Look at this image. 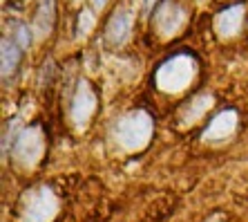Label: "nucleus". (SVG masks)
Instances as JSON below:
<instances>
[{
  "label": "nucleus",
  "mask_w": 248,
  "mask_h": 222,
  "mask_svg": "<svg viewBox=\"0 0 248 222\" xmlns=\"http://www.w3.org/2000/svg\"><path fill=\"white\" fill-rule=\"evenodd\" d=\"M116 141L121 144L125 151H139L143 148L148 141H150L152 135V119L148 112L143 110H134L123 115L119 121H116Z\"/></svg>",
  "instance_id": "f257e3e1"
},
{
  "label": "nucleus",
  "mask_w": 248,
  "mask_h": 222,
  "mask_svg": "<svg viewBox=\"0 0 248 222\" xmlns=\"http://www.w3.org/2000/svg\"><path fill=\"white\" fill-rule=\"evenodd\" d=\"M197 74V63L188 54H177L172 59H168L166 63L156 72V85L163 92H181L190 85V81Z\"/></svg>",
  "instance_id": "f03ea898"
},
{
  "label": "nucleus",
  "mask_w": 248,
  "mask_h": 222,
  "mask_svg": "<svg viewBox=\"0 0 248 222\" xmlns=\"http://www.w3.org/2000/svg\"><path fill=\"white\" fill-rule=\"evenodd\" d=\"M56 198H54L52 188L41 187L34 188L25 195V211L23 220L25 222H49L56 216Z\"/></svg>",
  "instance_id": "7ed1b4c3"
},
{
  "label": "nucleus",
  "mask_w": 248,
  "mask_h": 222,
  "mask_svg": "<svg viewBox=\"0 0 248 222\" xmlns=\"http://www.w3.org/2000/svg\"><path fill=\"white\" fill-rule=\"evenodd\" d=\"M43 144H45V139H43V133H41L38 126L25 128L16 139V146H14V159H16L20 166H25V169L34 166L43 155Z\"/></svg>",
  "instance_id": "20e7f679"
},
{
  "label": "nucleus",
  "mask_w": 248,
  "mask_h": 222,
  "mask_svg": "<svg viewBox=\"0 0 248 222\" xmlns=\"http://www.w3.org/2000/svg\"><path fill=\"white\" fill-rule=\"evenodd\" d=\"M186 18H188V12H186L184 7L179 2H174V0H166L161 5L156 7L155 12V27L156 32L161 36H174L177 32L184 27Z\"/></svg>",
  "instance_id": "39448f33"
},
{
  "label": "nucleus",
  "mask_w": 248,
  "mask_h": 222,
  "mask_svg": "<svg viewBox=\"0 0 248 222\" xmlns=\"http://www.w3.org/2000/svg\"><path fill=\"white\" fill-rule=\"evenodd\" d=\"M94 110H96V94H94L92 85L85 79H81L78 85H76L74 99H72V121L76 123V128L87 126Z\"/></svg>",
  "instance_id": "423d86ee"
},
{
  "label": "nucleus",
  "mask_w": 248,
  "mask_h": 222,
  "mask_svg": "<svg viewBox=\"0 0 248 222\" xmlns=\"http://www.w3.org/2000/svg\"><path fill=\"white\" fill-rule=\"evenodd\" d=\"M130 32H132V14H130V9L121 7V9H116L112 14L110 23H108V32H105V38H108L110 45L119 47L127 41Z\"/></svg>",
  "instance_id": "0eeeda50"
},
{
  "label": "nucleus",
  "mask_w": 248,
  "mask_h": 222,
  "mask_svg": "<svg viewBox=\"0 0 248 222\" xmlns=\"http://www.w3.org/2000/svg\"><path fill=\"white\" fill-rule=\"evenodd\" d=\"M242 20H244V7L235 5L224 9L221 14H217L215 18V30L221 38H231V36H237L239 30H242Z\"/></svg>",
  "instance_id": "6e6552de"
},
{
  "label": "nucleus",
  "mask_w": 248,
  "mask_h": 222,
  "mask_svg": "<svg viewBox=\"0 0 248 222\" xmlns=\"http://www.w3.org/2000/svg\"><path fill=\"white\" fill-rule=\"evenodd\" d=\"M237 128V112L235 110H224L210 121V126L206 128L203 139L206 141H221L226 137H231Z\"/></svg>",
  "instance_id": "1a4fd4ad"
},
{
  "label": "nucleus",
  "mask_w": 248,
  "mask_h": 222,
  "mask_svg": "<svg viewBox=\"0 0 248 222\" xmlns=\"http://www.w3.org/2000/svg\"><path fill=\"white\" fill-rule=\"evenodd\" d=\"M210 105H213V97L210 94H199L195 99L190 101V105L184 110V123H195L197 119H202L208 110H210Z\"/></svg>",
  "instance_id": "9d476101"
},
{
  "label": "nucleus",
  "mask_w": 248,
  "mask_h": 222,
  "mask_svg": "<svg viewBox=\"0 0 248 222\" xmlns=\"http://www.w3.org/2000/svg\"><path fill=\"white\" fill-rule=\"evenodd\" d=\"M18 61H20V47L16 45V41H2V76H9L16 72Z\"/></svg>",
  "instance_id": "9b49d317"
},
{
  "label": "nucleus",
  "mask_w": 248,
  "mask_h": 222,
  "mask_svg": "<svg viewBox=\"0 0 248 222\" xmlns=\"http://www.w3.org/2000/svg\"><path fill=\"white\" fill-rule=\"evenodd\" d=\"M52 20H54V0H41V9H38V16L34 20L36 34L45 36L52 30Z\"/></svg>",
  "instance_id": "f8f14e48"
},
{
  "label": "nucleus",
  "mask_w": 248,
  "mask_h": 222,
  "mask_svg": "<svg viewBox=\"0 0 248 222\" xmlns=\"http://www.w3.org/2000/svg\"><path fill=\"white\" fill-rule=\"evenodd\" d=\"M92 27H94V14L90 9H83L78 14V36H87Z\"/></svg>",
  "instance_id": "ddd939ff"
},
{
  "label": "nucleus",
  "mask_w": 248,
  "mask_h": 222,
  "mask_svg": "<svg viewBox=\"0 0 248 222\" xmlns=\"http://www.w3.org/2000/svg\"><path fill=\"white\" fill-rule=\"evenodd\" d=\"M12 41H16L20 47H29V30L25 27V25L16 23V27H14V38Z\"/></svg>",
  "instance_id": "4468645a"
},
{
  "label": "nucleus",
  "mask_w": 248,
  "mask_h": 222,
  "mask_svg": "<svg viewBox=\"0 0 248 222\" xmlns=\"http://www.w3.org/2000/svg\"><path fill=\"white\" fill-rule=\"evenodd\" d=\"M16 128H18V119H14V121H12V130H16ZM14 135H16V133H12V137H14ZM2 144H5V155H7V151H9V133L5 135V141H2Z\"/></svg>",
  "instance_id": "2eb2a0df"
},
{
  "label": "nucleus",
  "mask_w": 248,
  "mask_h": 222,
  "mask_svg": "<svg viewBox=\"0 0 248 222\" xmlns=\"http://www.w3.org/2000/svg\"><path fill=\"white\" fill-rule=\"evenodd\" d=\"M94 2V7H105V2H108V0H92Z\"/></svg>",
  "instance_id": "dca6fc26"
},
{
  "label": "nucleus",
  "mask_w": 248,
  "mask_h": 222,
  "mask_svg": "<svg viewBox=\"0 0 248 222\" xmlns=\"http://www.w3.org/2000/svg\"><path fill=\"white\" fill-rule=\"evenodd\" d=\"M150 2L152 0H145V9H150Z\"/></svg>",
  "instance_id": "f3484780"
}]
</instances>
